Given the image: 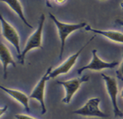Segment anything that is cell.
Here are the masks:
<instances>
[{"instance_id": "obj_7", "label": "cell", "mask_w": 123, "mask_h": 119, "mask_svg": "<svg viewBox=\"0 0 123 119\" xmlns=\"http://www.w3.org/2000/svg\"><path fill=\"white\" fill-rule=\"evenodd\" d=\"M0 20L2 26V36L15 47L18 57L20 56L22 52L20 51V38L19 33L14 26H12L7 20H4L3 15H0Z\"/></svg>"}, {"instance_id": "obj_14", "label": "cell", "mask_w": 123, "mask_h": 119, "mask_svg": "<svg viewBox=\"0 0 123 119\" xmlns=\"http://www.w3.org/2000/svg\"><path fill=\"white\" fill-rule=\"evenodd\" d=\"M116 76L118 79L123 80V54H122V62H121V65H120L119 68L116 70Z\"/></svg>"}, {"instance_id": "obj_11", "label": "cell", "mask_w": 123, "mask_h": 119, "mask_svg": "<svg viewBox=\"0 0 123 119\" xmlns=\"http://www.w3.org/2000/svg\"><path fill=\"white\" fill-rule=\"evenodd\" d=\"M1 90H3L4 92L9 95L10 96H12L14 100H16L18 102L21 104L23 106L25 107V110L27 112H30V106H29V97L27 96V95H25V93H23L22 91H19L18 90H14V89H9L6 88V87L1 85L0 86Z\"/></svg>"}, {"instance_id": "obj_20", "label": "cell", "mask_w": 123, "mask_h": 119, "mask_svg": "<svg viewBox=\"0 0 123 119\" xmlns=\"http://www.w3.org/2000/svg\"><path fill=\"white\" fill-rule=\"evenodd\" d=\"M120 96H121V98H123V89H122V90H121V95H120Z\"/></svg>"}, {"instance_id": "obj_6", "label": "cell", "mask_w": 123, "mask_h": 119, "mask_svg": "<svg viewBox=\"0 0 123 119\" xmlns=\"http://www.w3.org/2000/svg\"><path fill=\"white\" fill-rule=\"evenodd\" d=\"M52 71V67H49L46 70V72L45 73V74L42 76V78L40 79V81L37 83V85H36V87L34 88V90H32L30 98L35 99V100H38L41 105V114H46V104H45V89H46V81L49 79V75L51 73V72Z\"/></svg>"}, {"instance_id": "obj_12", "label": "cell", "mask_w": 123, "mask_h": 119, "mask_svg": "<svg viewBox=\"0 0 123 119\" xmlns=\"http://www.w3.org/2000/svg\"><path fill=\"white\" fill-rule=\"evenodd\" d=\"M85 30L87 31H92L95 34H99L101 36H105L107 39L111 40L115 42L118 43H123V33L116 31H101V30H96L93 29L90 26L88 25L85 27Z\"/></svg>"}, {"instance_id": "obj_21", "label": "cell", "mask_w": 123, "mask_h": 119, "mask_svg": "<svg viewBox=\"0 0 123 119\" xmlns=\"http://www.w3.org/2000/svg\"><path fill=\"white\" fill-rule=\"evenodd\" d=\"M121 9L123 10V3H121Z\"/></svg>"}, {"instance_id": "obj_19", "label": "cell", "mask_w": 123, "mask_h": 119, "mask_svg": "<svg viewBox=\"0 0 123 119\" xmlns=\"http://www.w3.org/2000/svg\"><path fill=\"white\" fill-rule=\"evenodd\" d=\"M67 0H56V2L58 4H64V3L66 2Z\"/></svg>"}, {"instance_id": "obj_1", "label": "cell", "mask_w": 123, "mask_h": 119, "mask_svg": "<svg viewBox=\"0 0 123 119\" xmlns=\"http://www.w3.org/2000/svg\"><path fill=\"white\" fill-rule=\"evenodd\" d=\"M49 16L52 20L54 24L56 25L58 35H59L60 41H61V50H60V54H59V59H61L62 58V55H63L64 53L66 40L68 37L69 35L72 34L74 31H78V30H80L84 27H86L88 25L85 22L79 23V24H66V23L61 22V21L58 20L56 18V16L53 15L51 13H49Z\"/></svg>"}, {"instance_id": "obj_15", "label": "cell", "mask_w": 123, "mask_h": 119, "mask_svg": "<svg viewBox=\"0 0 123 119\" xmlns=\"http://www.w3.org/2000/svg\"><path fill=\"white\" fill-rule=\"evenodd\" d=\"M14 117L16 119H36L29 115H25V114H15Z\"/></svg>"}, {"instance_id": "obj_22", "label": "cell", "mask_w": 123, "mask_h": 119, "mask_svg": "<svg viewBox=\"0 0 123 119\" xmlns=\"http://www.w3.org/2000/svg\"><path fill=\"white\" fill-rule=\"evenodd\" d=\"M100 1H105V0H100Z\"/></svg>"}, {"instance_id": "obj_8", "label": "cell", "mask_w": 123, "mask_h": 119, "mask_svg": "<svg viewBox=\"0 0 123 119\" xmlns=\"http://www.w3.org/2000/svg\"><path fill=\"white\" fill-rule=\"evenodd\" d=\"M101 77L104 79L105 83V87L107 93L109 94L111 97V103L113 106V112L116 117H123V113L121 110L119 109L117 105V93H118V87H117V82L116 79L111 76L105 75V73H101Z\"/></svg>"}, {"instance_id": "obj_17", "label": "cell", "mask_w": 123, "mask_h": 119, "mask_svg": "<svg viewBox=\"0 0 123 119\" xmlns=\"http://www.w3.org/2000/svg\"><path fill=\"white\" fill-rule=\"evenodd\" d=\"M116 23L117 25H119V26H123V20H119V19H117L116 20Z\"/></svg>"}, {"instance_id": "obj_5", "label": "cell", "mask_w": 123, "mask_h": 119, "mask_svg": "<svg viewBox=\"0 0 123 119\" xmlns=\"http://www.w3.org/2000/svg\"><path fill=\"white\" fill-rule=\"evenodd\" d=\"M89 80V77L84 75L82 78H76L72 79L66 80V81H56V83L60 85H62L65 90V97L62 99V101L63 103H70L73 96L76 94V92L79 90L81 85L84 82H87Z\"/></svg>"}, {"instance_id": "obj_3", "label": "cell", "mask_w": 123, "mask_h": 119, "mask_svg": "<svg viewBox=\"0 0 123 119\" xmlns=\"http://www.w3.org/2000/svg\"><path fill=\"white\" fill-rule=\"evenodd\" d=\"M99 103H100V99L99 98H92L88 100L83 107L74 111L73 113L84 116V117H100V118L109 117V114L105 113L99 108Z\"/></svg>"}, {"instance_id": "obj_13", "label": "cell", "mask_w": 123, "mask_h": 119, "mask_svg": "<svg viewBox=\"0 0 123 119\" xmlns=\"http://www.w3.org/2000/svg\"><path fill=\"white\" fill-rule=\"evenodd\" d=\"M0 1L3 3H5L7 5H9V7L11 8V9L17 14V15L19 17V19L24 22V24L25 25V26H27L29 28L32 29L33 26L28 23L27 20H26L25 16L23 7H22V5H21L20 2H19V0H0Z\"/></svg>"}, {"instance_id": "obj_4", "label": "cell", "mask_w": 123, "mask_h": 119, "mask_svg": "<svg viewBox=\"0 0 123 119\" xmlns=\"http://www.w3.org/2000/svg\"><path fill=\"white\" fill-rule=\"evenodd\" d=\"M94 39V36H93V37L90 38V40H89V41H88L87 42H86L85 44H84V46L77 52V53L71 55V56L69 57L68 58H67V59L62 63L61 65H59V66L56 67V68L52 69V71L51 72V73H50V75H49V79H54V78H56V77H57L58 75L65 74V73H68V72L72 69L73 67L74 66V64L76 63L78 58H79V55L81 54L83 50H84V48L86 47V46H88V45H89Z\"/></svg>"}, {"instance_id": "obj_16", "label": "cell", "mask_w": 123, "mask_h": 119, "mask_svg": "<svg viewBox=\"0 0 123 119\" xmlns=\"http://www.w3.org/2000/svg\"><path fill=\"white\" fill-rule=\"evenodd\" d=\"M7 109H8L7 106H4V107L1 108V110H0V117H2V116L4 115L6 112H7Z\"/></svg>"}, {"instance_id": "obj_2", "label": "cell", "mask_w": 123, "mask_h": 119, "mask_svg": "<svg viewBox=\"0 0 123 119\" xmlns=\"http://www.w3.org/2000/svg\"><path fill=\"white\" fill-rule=\"evenodd\" d=\"M45 14H42L40 16L39 19V24H38V27L34 33L31 35L29 37V39L26 41L25 46L24 50L21 53L20 56L18 57L19 62L21 64L25 63V58L27 54V53H29L31 50L35 49V48H41L43 49L42 46V33H43V28H44V23H45Z\"/></svg>"}, {"instance_id": "obj_18", "label": "cell", "mask_w": 123, "mask_h": 119, "mask_svg": "<svg viewBox=\"0 0 123 119\" xmlns=\"http://www.w3.org/2000/svg\"><path fill=\"white\" fill-rule=\"evenodd\" d=\"M54 1H56V0H46V6H47V7H51L50 3L54 2Z\"/></svg>"}, {"instance_id": "obj_9", "label": "cell", "mask_w": 123, "mask_h": 119, "mask_svg": "<svg viewBox=\"0 0 123 119\" xmlns=\"http://www.w3.org/2000/svg\"><path fill=\"white\" fill-rule=\"evenodd\" d=\"M117 65H118V62L108 63V62H105L103 60H101L97 55V50L94 49L92 50V59H91L90 63L88 65H85V66L79 68L78 69V73L81 74V73L83 71L87 69L94 70V71H100V70L106 69V68H114Z\"/></svg>"}, {"instance_id": "obj_10", "label": "cell", "mask_w": 123, "mask_h": 119, "mask_svg": "<svg viewBox=\"0 0 123 119\" xmlns=\"http://www.w3.org/2000/svg\"><path fill=\"white\" fill-rule=\"evenodd\" d=\"M0 58H1V62L3 64V69H4V79H7L8 66L11 64L15 68L16 63L11 55L9 49L3 42L0 45Z\"/></svg>"}]
</instances>
